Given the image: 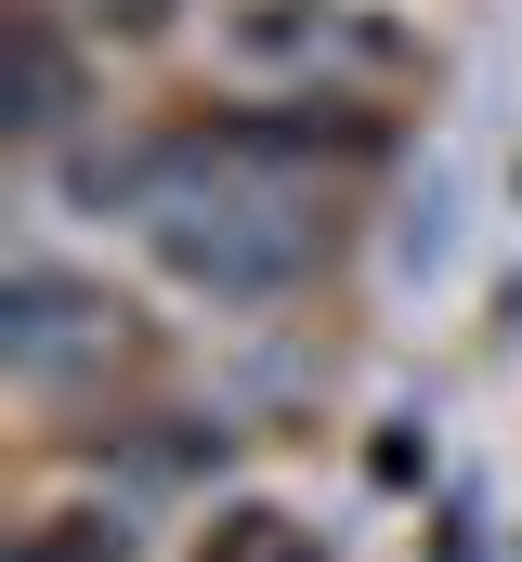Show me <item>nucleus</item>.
<instances>
[{
    "mask_svg": "<svg viewBox=\"0 0 522 562\" xmlns=\"http://www.w3.org/2000/svg\"><path fill=\"white\" fill-rule=\"evenodd\" d=\"M209 157L183 144V170H170V196L144 210V236H157V262L183 288H209V301H274V288L300 276V210L274 196V183H196Z\"/></svg>",
    "mask_w": 522,
    "mask_h": 562,
    "instance_id": "nucleus-1",
    "label": "nucleus"
},
{
    "mask_svg": "<svg viewBox=\"0 0 522 562\" xmlns=\"http://www.w3.org/2000/svg\"><path fill=\"white\" fill-rule=\"evenodd\" d=\"M66 119H79V53H66V26H53V13H26V40H13V132L53 144Z\"/></svg>",
    "mask_w": 522,
    "mask_h": 562,
    "instance_id": "nucleus-4",
    "label": "nucleus"
},
{
    "mask_svg": "<svg viewBox=\"0 0 522 562\" xmlns=\"http://www.w3.org/2000/svg\"><path fill=\"white\" fill-rule=\"evenodd\" d=\"M236 53H249V66H366V79H379L405 40L366 26L353 0H249V13H236Z\"/></svg>",
    "mask_w": 522,
    "mask_h": 562,
    "instance_id": "nucleus-3",
    "label": "nucleus"
},
{
    "mask_svg": "<svg viewBox=\"0 0 522 562\" xmlns=\"http://www.w3.org/2000/svg\"><path fill=\"white\" fill-rule=\"evenodd\" d=\"M105 26H170V0H92Z\"/></svg>",
    "mask_w": 522,
    "mask_h": 562,
    "instance_id": "nucleus-8",
    "label": "nucleus"
},
{
    "mask_svg": "<svg viewBox=\"0 0 522 562\" xmlns=\"http://www.w3.org/2000/svg\"><path fill=\"white\" fill-rule=\"evenodd\" d=\"M105 314H118L105 288H79V276H53V262H26V276L0 288V353H13L26 380H66L79 353H105V340H118Z\"/></svg>",
    "mask_w": 522,
    "mask_h": 562,
    "instance_id": "nucleus-2",
    "label": "nucleus"
},
{
    "mask_svg": "<svg viewBox=\"0 0 522 562\" xmlns=\"http://www.w3.org/2000/svg\"><path fill=\"white\" fill-rule=\"evenodd\" d=\"M510 327H522V276H510Z\"/></svg>",
    "mask_w": 522,
    "mask_h": 562,
    "instance_id": "nucleus-9",
    "label": "nucleus"
},
{
    "mask_svg": "<svg viewBox=\"0 0 522 562\" xmlns=\"http://www.w3.org/2000/svg\"><path fill=\"white\" fill-rule=\"evenodd\" d=\"M444 236H457L444 223V183H418V210L392 223V276H444Z\"/></svg>",
    "mask_w": 522,
    "mask_h": 562,
    "instance_id": "nucleus-6",
    "label": "nucleus"
},
{
    "mask_svg": "<svg viewBox=\"0 0 522 562\" xmlns=\"http://www.w3.org/2000/svg\"><path fill=\"white\" fill-rule=\"evenodd\" d=\"M13 562H130V537L118 524H66V537H26Z\"/></svg>",
    "mask_w": 522,
    "mask_h": 562,
    "instance_id": "nucleus-7",
    "label": "nucleus"
},
{
    "mask_svg": "<svg viewBox=\"0 0 522 562\" xmlns=\"http://www.w3.org/2000/svg\"><path fill=\"white\" fill-rule=\"evenodd\" d=\"M196 562H327V550H314V524H287V510H223Z\"/></svg>",
    "mask_w": 522,
    "mask_h": 562,
    "instance_id": "nucleus-5",
    "label": "nucleus"
}]
</instances>
